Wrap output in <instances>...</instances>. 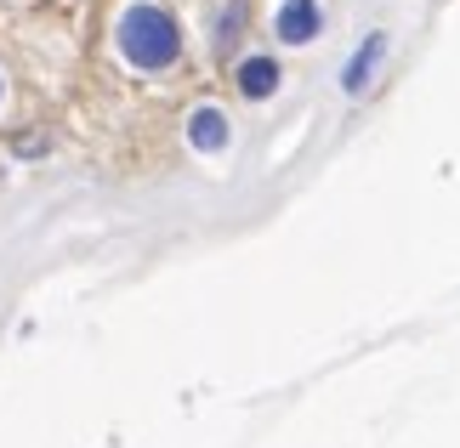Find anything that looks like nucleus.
I'll use <instances>...</instances> for the list:
<instances>
[{"label": "nucleus", "mask_w": 460, "mask_h": 448, "mask_svg": "<svg viewBox=\"0 0 460 448\" xmlns=\"http://www.w3.org/2000/svg\"><path fill=\"white\" fill-rule=\"evenodd\" d=\"M114 46L137 75H165L182 63V29L159 0H126L114 17Z\"/></svg>", "instance_id": "1"}, {"label": "nucleus", "mask_w": 460, "mask_h": 448, "mask_svg": "<svg viewBox=\"0 0 460 448\" xmlns=\"http://www.w3.org/2000/svg\"><path fill=\"white\" fill-rule=\"evenodd\" d=\"M273 34H279V46H313L324 34V6L318 0H285L273 17Z\"/></svg>", "instance_id": "2"}, {"label": "nucleus", "mask_w": 460, "mask_h": 448, "mask_svg": "<svg viewBox=\"0 0 460 448\" xmlns=\"http://www.w3.org/2000/svg\"><path fill=\"white\" fill-rule=\"evenodd\" d=\"M381 57H386V29H369L364 46L352 51L347 68H341V92H347V97H364L369 80H376V68H381Z\"/></svg>", "instance_id": "3"}, {"label": "nucleus", "mask_w": 460, "mask_h": 448, "mask_svg": "<svg viewBox=\"0 0 460 448\" xmlns=\"http://www.w3.org/2000/svg\"><path fill=\"white\" fill-rule=\"evenodd\" d=\"M234 85H239L244 102H268L279 92V57H244L234 68Z\"/></svg>", "instance_id": "4"}, {"label": "nucleus", "mask_w": 460, "mask_h": 448, "mask_svg": "<svg viewBox=\"0 0 460 448\" xmlns=\"http://www.w3.org/2000/svg\"><path fill=\"white\" fill-rule=\"evenodd\" d=\"M188 136H193V148H199V154H222L227 148V114L222 109H193Z\"/></svg>", "instance_id": "5"}, {"label": "nucleus", "mask_w": 460, "mask_h": 448, "mask_svg": "<svg viewBox=\"0 0 460 448\" xmlns=\"http://www.w3.org/2000/svg\"><path fill=\"white\" fill-rule=\"evenodd\" d=\"M239 23H244V0H227V12L217 17V57L239 46Z\"/></svg>", "instance_id": "6"}, {"label": "nucleus", "mask_w": 460, "mask_h": 448, "mask_svg": "<svg viewBox=\"0 0 460 448\" xmlns=\"http://www.w3.org/2000/svg\"><path fill=\"white\" fill-rule=\"evenodd\" d=\"M0 102H6V75H0Z\"/></svg>", "instance_id": "7"}]
</instances>
